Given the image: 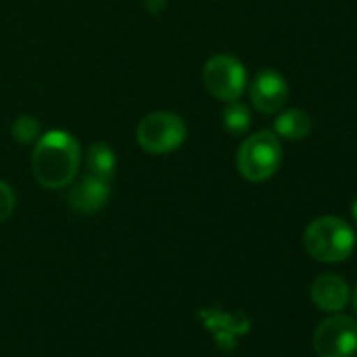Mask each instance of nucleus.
<instances>
[{
	"label": "nucleus",
	"instance_id": "dca6fc26",
	"mask_svg": "<svg viewBox=\"0 0 357 357\" xmlns=\"http://www.w3.org/2000/svg\"><path fill=\"white\" fill-rule=\"evenodd\" d=\"M353 307H355V311H357V288H355V294H353Z\"/></svg>",
	"mask_w": 357,
	"mask_h": 357
},
{
	"label": "nucleus",
	"instance_id": "20e7f679",
	"mask_svg": "<svg viewBox=\"0 0 357 357\" xmlns=\"http://www.w3.org/2000/svg\"><path fill=\"white\" fill-rule=\"evenodd\" d=\"M188 139V126L172 112L147 114L137 126V143L151 155H166L181 147Z\"/></svg>",
	"mask_w": 357,
	"mask_h": 357
},
{
	"label": "nucleus",
	"instance_id": "f03ea898",
	"mask_svg": "<svg viewBox=\"0 0 357 357\" xmlns=\"http://www.w3.org/2000/svg\"><path fill=\"white\" fill-rule=\"evenodd\" d=\"M305 250L319 263H340L355 248V231L338 217H319L307 225Z\"/></svg>",
	"mask_w": 357,
	"mask_h": 357
},
{
	"label": "nucleus",
	"instance_id": "6e6552de",
	"mask_svg": "<svg viewBox=\"0 0 357 357\" xmlns=\"http://www.w3.org/2000/svg\"><path fill=\"white\" fill-rule=\"evenodd\" d=\"M109 196H112V190L107 181L97 178L93 174H86L70 190L68 202L80 215H95L101 208H105V204L109 202Z\"/></svg>",
	"mask_w": 357,
	"mask_h": 357
},
{
	"label": "nucleus",
	"instance_id": "4468645a",
	"mask_svg": "<svg viewBox=\"0 0 357 357\" xmlns=\"http://www.w3.org/2000/svg\"><path fill=\"white\" fill-rule=\"evenodd\" d=\"M15 211V192L9 183L0 181V223L7 221Z\"/></svg>",
	"mask_w": 357,
	"mask_h": 357
},
{
	"label": "nucleus",
	"instance_id": "f257e3e1",
	"mask_svg": "<svg viewBox=\"0 0 357 357\" xmlns=\"http://www.w3.org/2000/svg\"><path fill=\"white\" fill-rule=\"evenodd\" d=\"M82 162L80 143L74 135L66 130H51L36 139L32 151V170L36 181L45 190H63L68 188Z\"/></svg>",
	"mask_w": 357,
	"mask_h": 357
},
{
	"label": "nucleus",
	"instance_id": "423d86ee",
	"mask_svg": "<svg viewBox=\"0 0 357 357\" xmlns=\"http://www.w3.org/2000/svg\"><path fill=\"white\" fill-rule=\"evenodd\" d=\"M313 349L319 357H353L357 353V321L349 315L324 319L313 334Z\"/></svg>",
	"mask_w": 357,
	"mask_h": 357
},
{
	"label": "nucleus",
	"instance_id": "f8f14e48",
	"mask_svg": "<svg viewBox=\"0 0 357 357\" xmlns=\"http://www.w3.org/2000/svg\"><path fill=\"white\" fill-rule=\"evenodd\" d=\"M223 124L231 135H244L250 128V109L240 99L227 101L223 107Z\"/></svg>",
	"mask_w": 357,
	"mask_h": 357
},
{
	"label": "nucleus",
	"instance_id": "1a4fd4ad",
	"mask_svg": "<svg viewBox=\"0 0 357 357\" xmlns=\"http://www.w3.org/2000/svg\"><path fill=\"white\" fill-rule=\"evenodd\" d=\"M311 301L328 313H336L340 311L347 301H349V284L334 273H326L319 275L313 284H311Z\"/></svg>",
	"mask_w": 357,
	"mask_h": 357
},
{
	"label": "nucleus",
	"instance_id": "9b49d317",
	"mask_svg": "<svg viewBox=\"0 0 357 357\" xmlns=\"http://www.w3.org/2000/svg\"><path fill=\"white\" fill-rule=\"evenodd\" d=\"M86 166H89V174L109 183L116 172V155L112 147L105 143H93L86 153Z\"/></svg>",
	"mask_w": 357,
	"mask_h": 357
},
{
	"label": "nucleus",
	"instance_id": "ddd939ff",
	"mask_svg": "<svg viewBox=\"0 0 357 357\" xmlns=\"http://www.w3.org/2000/svg\"><path fill=\"white\" fill-rule=\"evenodd\" d=\"M11 132H13L15 141H20V143H32V141H36L40 137V124L32 116H20L13 122Z\"/></svg>",
	"mask_w": 357,
	"mask_h": 357
},
{
	"label": "nucleus",
	"instance_id": "0eeeda50",
	"mask_svg": "<svg viewBox=\"0 0 357 357\" xmlns=\"http://www.w3.org/2000/svg\"><path fill=\"white\" fill-rule=\"evenodd\" d=\"M288 99V82L275 70H261L250 84V101L261 114H275Z\"/></svg>",
	"mask_w": 357,
	"mask_h": 357
},
{
	"label": "nucleus",
	"instance_id": "9d476101",
	"mask_svg": "<svg viewBox=\"0 0 357 357\" xmlns=\"http://www.w3.org/2000/svg\"><path fill=\"white\" fill-rule=\"evenodd\" d=\"M313 128L311 116L303 109H288L282 112L275 120V135L284 137L288 141H301L305 139Z\"/></svg>",
	"mask_w": 357,
	"mask_h": 357
},
{
	"label": "nucleus",
	"instance_id": "39448f33",
	"mask_svg": "<svg viewBox=\"0 0 357 357\" xmlns=\"http://www.w3.org/2000/svg\"><path fill=\"white\" fill-rule=\"evenodd\" d=\"M202 80L206 91L219 99V101H236L242 97V93L246 91V68L244 63L234 57V55H215L206 61L204 72H202Z\"/></svg>",
	"mask_w": 357,
	"mask_h": 357
},
{
	"label": "nucleus",
	"instance_id": "7ed1b4c3",
	"mask_svg": "<svg viewBox=\"0 0 357 357\" xmlns=\"http://www.w3.org/2000/svg\"><path fill=\"white\" fill-rule=\"evenodd\" d=\"M236 164L246 181L261 183L271 178L282 166V143L278 135L261 130L248 137L238 149Z\"/></svg>",
	"mask_w": 357,
	"mask_h": 357
},
{
	"label": "nucleus",
	"instance_id": "2eb2a0df",
	"mask_svg": "<svg viewBox=\"0 0 357 357\" xmlns=\"http://www.w3.org/2000/svg\"><path fill=\"white\" fill-rule=\"evenodd\" d=\"M351 215H353V219H355V223H357V198H355V202H353V206H351Z\"/></svg>",
	"mask_w": 357,
	"mask_h": 357
}]
</instances>
